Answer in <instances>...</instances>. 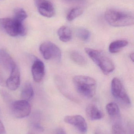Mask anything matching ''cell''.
<instances>
[{"label":"cell","instance_id":"1","mask_svg":"<svg viewBox=\"0 0 134 134\" xmlns=\"http://www.w3.org/2000/svg\"><path fill=\"white\" fill-rule=\"evenodd\" d=\"M105 18L109 25L115 27L128 26L134 24L133 14L118 9H108L105 12Z\"/></svg>","mask_w":134,"mask_h":134},{"label":"cell","instance_id":"2","mask_svg":"<svg viewBox=\"0 0 134 134\" xmlns=\"http://www.w3.org/2000/svg\"><path fill=\"white\" fill-rule=\"evenodd\" d=\"M73 83L76 91L83 97L92 98L97 89L96 80L92 77L84 75H77L73 78Z\"/></svg>","mask_w":134,"mask_h":134},{"label":"cell","instance_id":"3","mask_svg":"<svg viewBox=\"0 0 134 134\" xmlns=\"http://www.w3.org/2000/svg\"><path fill=\"white\" fill-rule=\"evenodd\" d=\"M85 52L105 75L112 72L115 68L114 63L111 59L102 51L90 48H86Z\"/></svg>","mask_w":134,"mask_h":134},{"label":"cell","instance_id":"4","mask_svg":"<svg viewBox=\"0 0 134 134\" xmlns=\"http://www.w3.org/2000/svg\"><path fill=\"white\" fill-rule=\"evenodd\" d=\"M0 26L8 35L12 37L24 36L26 34V28L24 22L13 17L0 18Z\"/></svg>","mask_w":134,"mask_h":134},{"label":"cell","instance_id":"5","mask_svg":"<svg viewBox=\"0 0 134 134\" xmlns=\"http://www.w3.org/2000/svg\"><path fill=\"white\" fill-rule=\"evenodd\" d=\"M111 92L113 97L126 106L131 104L130 99L121 81L117 78L112 79L111 82Z\"/></svg>","mask_w":134,"mask_h":134},{"label":"cell","instance_id":"6","mask_svg":"<svg viewBox=\"0 0 134 134\" xmlns=\"http://www.w3.org/2000/svg\"><path fill=\"white\" fill-rule=\"evenodd\" d=\"M39 50L45 59L60 61L61 52L59 47L54 43L46 41L41 44Z\"/></svg>","mask_w":134,"mask_h":134},{"label":"cell","instance_id":"7","mask_svg":"<svg viewBox=\"0 0 134 134\" xmlns=\"http://www.w3.org/2000/svg\"><path fill=\"white\" fill-rule=\"evenodd\" d=\"M11 110L14 116L17 119H22L28 116L31 111V106L28 101L19 100L11 104Z\"/></svg>","mask_w":134,"mask_h":134},{"label":"cell","instance_id":"8","mask_svg":"<svg viewBox=\"0 0 134 134\" xmlns=\"http://www.w3.org/2000/svg\"><path fill=\"white\" fill-rule=\"evenodd\" d=\"M65 122L74 126L78 130L83 134L87 132V124L84 118L80 115H68L64 118Z\"/></svg>","mask_w":134,"mask_h":134},{"label":"cell","instance_id":"9","mask_svg":"<svg viewBox=\"0 0 134 134\" xmlns=\"http://www.w3.org/2000/svg\"><path fill=\"white\" fill-rule=\"evenodd\" d=\"M35 5L41 15L51 18L55 14V9L52 3L48 0H34Z\"/></svg>","mask_w":134,"mask_h":134},{"label":"cell","instance_id":"10","mask_svg":"<svg viewBox=\"0 0 134 134\" xmlns=\"http://www.w3.org/2000/svg\"><path fill=\"white\" fill-rule=\"evenodd\" d=\"M31 71L35 82H40L43 80L45 75V66L41 60L38 59L34 60Z\"/></svg>","mask_w":134,"mask_h":134},{"label":"cell","instance_id":"11","mask_svg":"<svg viewBox=\"0 0 134 134\" xmlns=\"http://www.w3.org/2000/svg\"><path fill=\"white\" fill-rule=\"evenodd\" d=\"M6 84L11 90H16L19 87L20 84V74L17 66L10 71V76L6 80Z\"/></svg>","mask_w":134,"mask_h":134},{"label":"cell","instance_id":"12","mask_svg":"<svg viewBox=\"0 0 134 134\" xmlns=\"http://www.w3.org/2000/svg\"><path fill=\"white\" fill-rule=\"evenodd\" d=\"M0 64L8 71H11L16 64L8 53L4 49H0Z\"/></svg>","mask_w":134,"mask_h":134},{"label":"cell","instance_id":"13","mask_svg":"<svg viewBox=\"0 0 134 134\" xmlns=\"http://www.w3.org/2000/svg\"><path fill=\"white\" fill-rule=\"evenodd\" d=\"M86 114L89 119L92 121L99 120L102 119L103 114L96 105L90 104L86 108Z\"/></svg>","mask_w":134,"mask_h":134},{"label":"cell","instance_id":"14","mask_svg":"<svg viewBox=\"0 0 134 134\" xmlns=\"http://www.w3.org/2000/svg\"><path fill=\"white\" fill-rule=\"evenodd\" d=\"M57 35L60 40L64 42L70 41L72 38L71 30L66 26H62L58 29Z\"/></svg>","mask_w":134,"mask_h":134},{"label":"cell","instance_id":"15","mask_svg":"<svg viewBox=\"0 0 134 134\" xmlns=\"http://www.w3.org/2000/svg\"><path fill=\"white\" fill-rule=\"evenodd\" d=\"M34 95V90L32 85L30 82H26L22 87L20 96L23 100H30Z\"/></svg>","mask_w":134,"mask_h":134},{"label":"cell","instance_id":"16","mask_svg":"<svg viewBox=\"0 0 134 134\" xmlns=\"http://www.w3.org/2000/svg\"><path fill=\"white\" fill-rule=\"evenodd\" d=\"M128 44V42L126 40H116L110 44L109 50L111 53H117Z\"/></svg>","mask_w":134,"mask_h":134},{"label":"cell","instance_id":"17","mask_svg":"<svg viewBox=\"0 0 134 134\" xmlns=\"http://www.w3.org/2000/svg\"><path fill=\"white\" fill-rule=\"evenodd\" d=\"M70 55L72 60L78 65L84 66L87 64V60L85 57L78 51L76 50L71 51Z\"/></svg>","mask_w":134,"mask_h":134},{"label":"cell","instance_id":"18","mask_svg":"<svg viewBox=\"0 0 134 134\" xmlns=\"http://www.w3.org/2000/svg\"><path fill=\"white\" fill-rule=\"evenodd\" d=\"M106 109L109 115L111 117H116L120 114L119 106L115 102H111L108 104L106 105Z\"/></svg>","mask_w":134,"mask_h":134},{"label":"cell","instance_id":"19","mask_svg":"<svg viewBox=\"0 0 134 134\" xmlns=\"http://www.w3.org/2000/svg\"><path fill=\"white\" fill-rule=\"evenodd\" d=\"M83 10L80 7H75L72 9L68 13L67 19L68 21H72L82 15Z\"/></svg>","mask_w":134,"mask_h":134},{"label":"cell","instance_id":"20","mask_svg":"<svg viewBox=\"0 0 134 134\" xmlns=\"http://www.w3.org/2000/svg\"><path fill=\"white\" fill-rule=\"evenodd\" d=\"M76 35L82 41L87 42L89 39L90 33L87 29L83 27L78 28L76 30Z\"/></svg>","mask_w":134,"mask_h":134},{"label":"cell","instance_id":"21","mask_svg":"<svg viewBox=\"0 0 134 134\" xmlns=\"http://www.w3.org/2000/svg\"><path fill=\"white\" fill-rule=\"evenodd\" d=\"M13 17L20 21L24 22V20L27 18L28 15L23 9L18 8L14 9Z\"/></svg>","mask_w":134,"mask_h":134},{"label":"cell","instance_id":"22","mask_svg":"<svg viewBox=\"0 0 134 134\" xmlns=\"http://www.w3.org/2000/svg\"><path fill=\"white\" fill-rule=\"evenodd\" d=\"M112 134H126L124 129L119 124H115L112 127Z\"/></svg>","mask_w":134,"mask_h":134},{"label":"cell","instance_id":"23","mask_svg":"<svg viewBox=\"0 0 134 134\" xmlns=\"http://www.w3.org/2000/svg\"><path fill=\"white\" fill-rule=\"evenodd\" d=\"M66 2L75 4H83L85 2V0H64Z\"/></svg>","mask_w":134,"mask_h":134},{"label":"cell","instance_id":"24","mask_svg":"<svg viewBox=\"0 0 134 134\" xmlns=\"http://www.w3.org/2000/svg\"><path fill=\"white\" fill-rule=\"evenodd\" d=\"M6 130L1 120H0V134H5Z\"/></svg>","mask_w":134,"mask_h":134},{"label":"cell","instance_id":"25","mask_svg":"<svg viewBox=\"0 0 134 134\" xmlns=\"http://www.w3.org/2000/svg\"><path fill=\"white\" fill-rule=\"evenodd\" d=\"M56 134H67L63 128H58L56 131Z\"/></svg>","mask_w":134,"mask_h":134},{"label":"cell","instance_id":"26","mask_svg":"<svg viewBox=\"0 0 134 134\" xmlns=\"http://www.w3.org/2000/svg\"><path fill=\"white\" fill-rule=\"evenodd\" d=\"M95 134H106L104 132L102 131L101 130L97 129L95 132Z\"/></svg>","mask_w":134,"mask_h":134},{"label":"cell","instance_id":"27","mask_svg":"<svg viewBox=\"0 0 134 134\" xmlns=\"http://www.w3.org/2000/svg\"><path fill=\"white\" fill-rule=\"evenodd\" d=\"M130 58L131 60L133 62L134 59V54L133 53H131V54L130 55Z\"/></svg>","mask_w":134,"mask_h":134},{"label":"cell","instance_id":"28","mask_svg":"<svg viewBox=\"0 0 134 134\" xmlns=\"http://www.w3.org/2000/svg\"><path fill=\"white\" fill-rule=\"evenodd\" d=\"M2 78L1 76H0V84H1L2 83Z\"/></svg>","mask_w":134,"mask_h":134},{"label":"cell","instance_id":"29","mask_svg":"<svg viewBox=\"0 0 134 134\" xmlns=\"http://www.w3.org/2000/svg\"><path fill=\"white\" fill-rule=\"evenodd\" d=\"M28 134H34L32 133H28Z\"/></svg>","mask_w":134,"mask_h":134}]
</instances>
